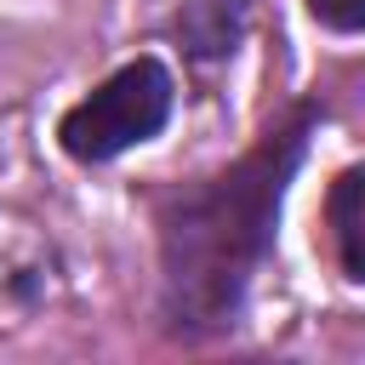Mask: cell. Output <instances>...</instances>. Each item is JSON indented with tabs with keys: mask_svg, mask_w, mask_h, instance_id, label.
I'll use <instances>...</instances> for the list:
<instances>
[{
	"mask_svg": "<svg viewBox=\"0 0 365 365\" xmlns=\"http://www.w3.org/2000/svg\"><path fill=\"white\" fill-rule=\"evenodd\" d=\"M302 125L308 120L268 131L257 154H245L211 188L188 194L182 211L165 222V302L177 325H222L240 308L274 240V211L302 154Z\"/></svg>",
	"mask_w": 365,
	"mask_h": 365,
	"instance_id": "6da1fadb",
	"label": "cell"
},
{
	"mask_svg": "<svg viewBox=\"0 0 365 365\" xmlns=\"http://www.w3.org/2000/svg\"><path fill=\"white\" fill-rule=\"evenodd\" d=\"M165 114H171V74L154 57H137L120 74H108L80 108H68L57 137L74 160H114L120 148L154 137Z\"/></svg>",
	"mask_w": 365,
	"mask_h": 365,
	"instance_id": "7a4b0ae2",
	"label": "cell"
},
{
	"mask_svg": "<svg viewBox=\"0 0 365 365\" xmlns=\"http://www.w3.org/2000/svg\"><path fill=\"white\" fill-rule=\"evenodd\" d=\"M359 194H365V177H359V171H342V177H336V194H331V222H336V245H342V268H348V279H365Z\"/></svg>",
	"mask_w": 365,
	"mask_h": 365,
	"instance_id": "3957f363",
	"label": "cell"
},
{
	"mask_svg": "<svg viewBox=\"0 0 365 365\" xmlns=\"http://www.w3.org/2000/svg\"><path fill=\"white\" fill-rule=\"evenodd\" d=\"M314 11L336 29H359V0H314Z\"/></svg>",
	"mask_w": 365,
	"mask_h": 365,
	"instance_id": "277c9868",
	"label": "cell"
}]
</instances>
